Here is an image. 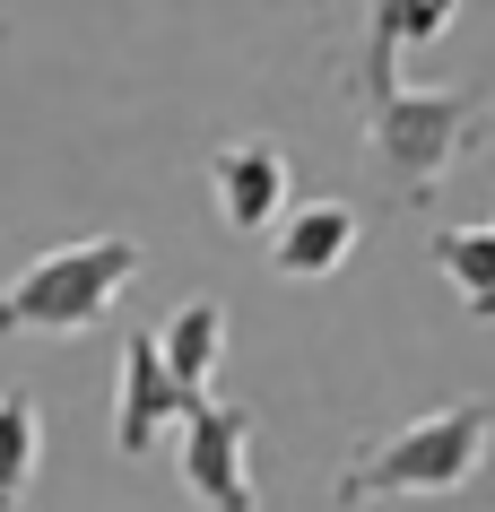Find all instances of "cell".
Instances as JSON below:
<instances>
[{
  "mask_svg": "<svg viewBox=\"0 0 495 512\" xmlns=\"http://www.w3.org/2000/svg\"><path fill=\"white\" fill-rule=\"evenodd\" d=\"M495 443V408L487 400H452L435 417H409L400 434L383 443H365L339 486H330V504L339 512H365V504H391V495H461L478 478V460Z\"/></svg>",
  "mask_w": 495,
  "mask_h": 512,
  "instance_id": "2",
  "label": "cell"
},
{
  "mask_svg": "<svg viewBox=\"0 0 495 512\" xmlns=\"http://www.w3.org/2000/svg\"><path fill=\"white\" fill-rule=\"evenodd\" d=\"M209 191H218V217L235 235H278V217L296 209L287 200V148L278 139H226L209 157Z\"/></svg>",
  "mask_w": 495,
  "mask_h": 512,
  "instance_id": "6",
  "label": "cell"
},
{
  "mask_svg": "<svg viewBox=\"0 0 495 512\" xmlns=\"http://www.w3.org/2000/svg\"><path fill=\"white\" fill-rule=\"evenodd\" d=\"M139 278V243L131 235H87V243H61L44 261L0 287V339L9 330H44V339H70V330H96L113 313V296Z\"/></svg>",
  "mask_w": 495,
  "mask_h": 512,
  "instance_id": "3",
  "label": "cell"
},
{
  "mask_svg": "<svg viewBox=\"0 0 495 512\" xmlns=\"http://www.w3.org/2000/svg\"><path fill=\"white\" fill-rule=\"evenodd\" d=\"M192 417V400H183V382H174V365H165L157 330H131L122 339V400H113V452L122 460H148V443H157L165 426H183Z\"/></svg>",
  "mask_w": 495,
  "mask_h": 512,
  "instance_id": "5",
  "label": "cell"
},
{
  "mask_svg": "<svg viewBox=\"0 0 495 512\" xmlns=\"http://www.w3.org/2000/svg\"><path fill=\"white\" fill-rule=\"evenodd\" d=\"M252 408L244 400H200L183 426H174V460H183V486H192L209 512H252Z\"/></svg>",
  "mask_w": 495,
  "mask_h": 512,
  "instance_id": "4",
  "label": "cell"
},
{
  "mask_svg": "<svg viewBox=\"0 0 495 512\" xmlns=\"http://www.w3.org/2000/svg\"><path fill=\"white\" fill-rule=\"evenodd\" d=\"M435 270L461 287L469 322H495V226H443L435 235Z\"/></svg>",
  "mask_w": 495,
  "mask_h": 512,
  "instance_id": "9",
  "label": "cell"
},
{
  "mask_svg": "<svg viewBox=\"0 0 495 512\" xmlns=\"http://www.w3.org/2000/svg\"><path fill=\"white\" fill-rule=\"evenodd\" d=\"M357 113H365V157L400 200L435 209L452 157H469V139L487 131V96L478 87H409L400 79V44L391 27L365 18V53H357Z\"/></svg>",
  "mask_w": 495,
  "mask_h": 512,
  "instance_id": "1",
  "label": "cell"
},
{
  "mask_svg": "<svg viewBox=\"0 0 495 512\" xmlns=\"http://www.w3.org/2000/svg\"><path fill=\"white\" fill-rule=\"evenodd\" d=\"M357 235H365L357 200H304V209L278 217V235H270V270H278V278H296V287H313V278H330L348 252H357Z\"/></svg>",
  "mask_w": 495,
  "mask_h": 512,
  "instance_id": "7",
  "label": "cell"
},
{
  "mask_svg": "<svg viewBox=\"0 0 495 512\" xmlns=\"http://www.w3.org/2000/svg\"><path fill=\"white\" fill-rule=\"evenodd\" d=\"M35 460H44V417H35V400L9 382V391H0V512H18Z\"/></svg>",
  "mask_w": 495,
  "mask_h": 512,
  "instance_id": "10",
  "label": "cell"
},
{
  "mask_svg": "<svg viewBox=\"0 0 495 512\" xmlns=\"http://www.w3.org/2000/svg\"><path fill=\"white\" fill-rule=\"evenodd\" d=\"M157 348L165 365H174V382H183V400H209V374H218V356H226V304L218 296H192V304H174L157 322Z\"/></svg>",
  "mask_w": 495,
  "mask_h": 512,
  "instance_id": "8",
  "label": "cell"
}]
</instances>
